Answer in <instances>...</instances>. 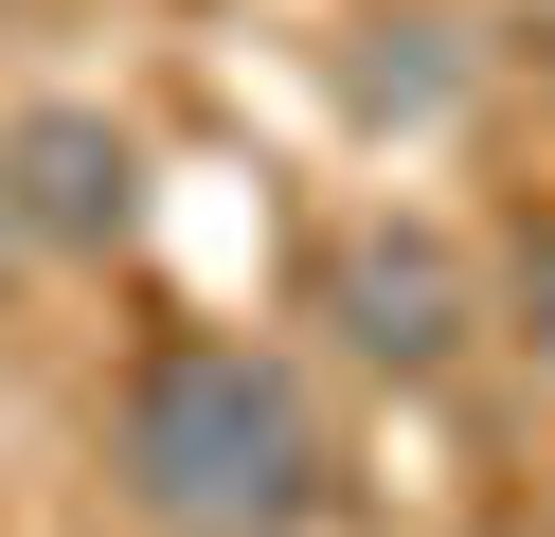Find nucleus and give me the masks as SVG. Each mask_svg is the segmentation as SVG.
<instances>
[{
  "label": "nucleus",
  "instance_id": "f257e3e1",
  "mask_svg": "<svg viewBox=\"0 0 555 537\" xmlns=\"http://www.w3.org/2000/svg\"><path fill=\"white\" fill-rule=\"evenodd\" d=\"M126 484H144V520H180V537H287L305 501H323V430H305L287 358L162 341L144 376H126Z\"/></svg>",
  "mask_w": 555,
  "mask_h": 537
},
{
  "label": "nucleus",
  "instance_id": "f03ea898",
  "mask_svg": "<svg viewBox=\"0 0 555 537\" xmlns=\"http://www.w3.org/2000/svg\"><path fill=\"white\" fill-rule=\"evenodd\" d=\"M126 197H144V162H126V126H90V107H37V126H0V215L37 251H108Z\"/></svg>",
  "mask_w": 555,
  "mask_h": 537
},
{
  "label": "nucleus",
  "instance_id": "7ed1b4c3",
  "mask_svg": "<svg viewBox=\"0 0 555 537\" xmlns=\"http://www.w3.org/2000/svg\"><path fill=\"white\" fill-rule=\"evenodd\" d=\"M0 251H18V215H0Z\"/></svg>",
  "mask_w": 555,
  "mask_h": 537
}]
</instances>
